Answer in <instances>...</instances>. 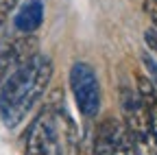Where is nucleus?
Returning a JSON list of instances; mask_svg holds the SVG:
<instances>
[{
  "mask_svg": "<svg viewBox=\"0 0 157 155\" xmlns=\"http://www.w3.org/2000/svg\"><path fill=\"white\" fill-rule=\"evenodd\" d=\"M76 127L63 109H44L26 133V155H74Z\"/></svg>",
  "mask_w": 157,
  "mask_h": 155,
  "instance_id": "nucleus-2",
  "label": "nucleus"
},
{
  "mask_svg": "<svg viewBox=\"0 0 157 155\" xmlns=\"http://www.w3.org/2000/svg\"><path fill=\"white\" fill-rule=\"evenodd\" d=\"M70 90L74 103L83 116L94 118L101 111V85H98L96 72L85 61H74L70 68Z\"/></svg>",
  "mask_w": 157,
  "mask_h": 155,
  "instance_id": "nucleus-4",
  "label": "nucleus"
},
{
  "mask_svg": "<svg viewBox=\"0 0 157 155\" xmlns=\"http://www.w3.org/2000/svg\"><path fill=\"white\" fill-rule=\"evenodd\" d=\"M37 55V40L33 35L9 40L0 44V83L7 76H11L17 68H22L26 61H31Z\"/></svg>",
  "mask_w": 157,
  "mask_h": 155,
  "instance_id": "nucleus-6",
  "label": "nucleus"
},
{
  "mask_svg": "<svg viewBox=\"0 0 157 155\" xmlns=\"http://www.w3.org/2000/svg\"><path fill=\"white\" fill-rule=\"evenodd\" d=\"M20 2V0H0V26L5 24V20L9 17V13L13 11V7Z\"/></svg>",
  "mask_w": 157,
  "mask_h": 155,
  "instance_id": "nucleus-10",
  "label": "nucleus"
},
{
  "mask_svg": "<svg viewBox=\"0 0 157 155\" xmlns=\"http://www.w3.org/2000/svg\"><path fill=\"white\" fill-rule=\"evenodd\" d=\"M50 76L52 61L44 55H35L0 83V116L7 127L13 129L24 120V116L46 92Z\"/></svg>",
  "mask_w": 157,
  "mask_h": 155,
  "instance_id": "nucleus-1",
  "label": "nucleus"
},
{
  "mask_svg": "<svg viewBox=\"0 0 157 155\" xmlns=\"http://www.w3.org/2000/svg\"><path fill=\"white\" fill-rule=\"evenodd\" d=\"M44 22V2L42 0H29L20 7V11L15 13V29L24 35H31L33 31H37Z\"/></svg>",
  "mask_w": 157,
  "mask_h": 155,
  "instance_id": "nucleus-7",
  "label": "nucleus"
},
{
  "mask_svg": "<svg viewBox=\"0 0 157 155\" xmlns=\"http://www.w3.org/2000/svg\"><path fill=\"white\" fill-rule=\"evenodd\" d=\"M137 94H140V101H142V105H144V109H146L151 129H153V133L157 135V90H155V85L151 83L148 76L137 74Z\"/></svg>",
  "mask_w": 157,
  "mask_h": 155,
  "instance_id": "nucleus-8",
  "label": "nucleus"
},
{
  "mask_svg": "<svg viewBox=\"0 0 157 155\" xmlns=\"http://www.w3.org/2000/svg\"><path fill=\"white\" fill-rule=\"evenodd\" d=\"M94 155H135L124 125L116 118H107L98 125L94 135Z\"/></svg>",
  "mask_w": 157,
  "mask_h": 155,
  "instance_id": "nucleus-5",
  "label": "nucleus"
},
{
  "mask_svg": "<svg viewBox=\"0 0 157 155\" xmlns=\"http://www.w3.org/2000/svg\"><path fill=\"white\" fill-rule=\"evenodd\" d=\"M120 109L124 116V129L131 138L135 155H157V135L151 129L146 109L140 101V94L127 83H120Z\"/></svg>",
  "mask_w": 157,
  "mask_h": 155,
  "instance_id": "nucleus-3",
  "label": "nucleus"
},
{
  "mask_svg": "<svg viewBox=\"0 0 157 155\" xmlns=\"http://www.w3.org/2000/svg\"><path fill=\"white\" fill-rule=\"evenodd\" d=\"M144 40H146L148 48H153V50L157 52V29H146V33H144Z\"/></svg>",
  "mask_w": 157,
  "mask_h": 155,
  "instance_id": "nucleus-12",
  "label": "nucleus"
},
{
  "mask_svg": "<svg viewBox=\"0 0 157 155\" xmlns=\"http://www.w3.org/2000/svg\"><path fill=\"white\" fill-rule=\"evenodd\" d=\"M142 61H144V66H146V70L151 74V83L157 90V61L153 59V57H148V55H142Z\"/></svg>",
  "mask_w": 157,
  "mask_h": 155,
  "instance_id": "nucleus-9",
  "label": "nucleus"
},
{
  "mask_svg": "<svg viewBox=\"0 0 157 155\" xmlns=\"http://www.w3.org/2000/svg\"><path fill=\"white\" fill-rule=\"evenodd\" d=\"M144 11L153 20V24L157 26V0H144Z\"/></svg>",
  "mask_w": 157,
  "mask_h": 155,
  "instance_id": "nucleus-11",
  "label": "nucleus"
}]
</instances>
